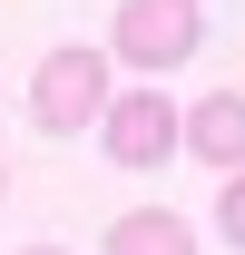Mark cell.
I'll use <instances>...</instances> for the list:
<instances>
[{"label":"cell","mask_w":245,"mask_h":255,"mask_svg":"<svg viewBox=\"0 0 245 255\" xmlns=\"http://www.w3.org/2000/svg\"><path fill=\"white\" fill-rule=\"evenodd\" d=\"M98 108H108V49H49L30 79V118L49 128V137H79V128H98Z\"/></svg>","instance_id":"6da1fadb"},{"label":"cell","mask_w":245,"mask_h":255,"mask_svg":"<svg viewBox=\"0 0 245 255\" xmlns=\"http://www.w3.org/2000/svg\"><path fill=\"white\" fill-rule=\"evenodd\" d=\"M177 137H186V118H177V98H167V89H127V98L98 108V147H108L118 167H167V157H177Z\"/></svg>","instance_id":"7a4b0ae2"},{"label":"cell","mask_w":245,"mask_h":255,"mask_svg":"<svg viewBox=\"0 0 245 255\" xmlns=\"http://www.w3.org/2000/svg\"><path fill=\"white\" fill-rule=\"evenodd\" d=\"M196 49L206 39H196V10L186 0H127L118 20H108V59H127V69H177Z\"/></svg>","instance_id":"3957f363"},{"label":"cell","mask_w":245,"mask_h":255,"mask_svg":"<svg viewBox=\"0 0 245 255\" xmlns=\"http://www.w3.org/2000/svg\"><path fill=\"white\" fill-rule=\"evenodd\" d=\"M186 147L236 177V167H245V89H206V98H196V108H186Z\"/></svg>","instance_id":"277c9868"},{"label":"cell","mask_w":245,"mask_h":255,"mask_svg":"<svg viewBox=\"0 0 245 255\" xmlns=\"http://www.w3.org/2000/svg\"><path fill=\"white\" fill-rule=\"evenodd\" d=\"M98 255H196V236H186L177 206H127L118 226H108V246Z\"/></svg>","instance_id":"5b68a950"},{"label":"cell","mask_w":245,"mask_h":255,"mask_svg":"<svg viewBox=\"0 0 245 255\" xmlns=\"http://www.w3.org/2000/svg\"><path fill=\"white\" fill-rule=\"evenodd\" d=\"M216 226H226V246H245V167L226 177V196H216Z\"/></svg>","instance_id":"8992f818"},{"label":"cell","mask_w":245,"mask_h":255,"mask_svg":"<svg viewBox=\"0 0 245 255\" xmlns=\"http://www.w3.org/2000/svg\"><path fill=\"white\" fill-rule=\"evenodd\" d=\"M20 255H69V246H20Z\"/></svg>","instance_id":"52a82bcc"},{"label":"cell","mask_w":245,"mask_h":255,"mask_svg":"<svg viewBox=\"0 0 245 255\" xmlns=\"http://www.w3.org/2000/svg\"><path fill=\"white\" fill-rule=\"evenodd\" d=\"M186 10H196V0H186Z\"/></svg>","instance_id":"ba28073f"}]
</instances>
